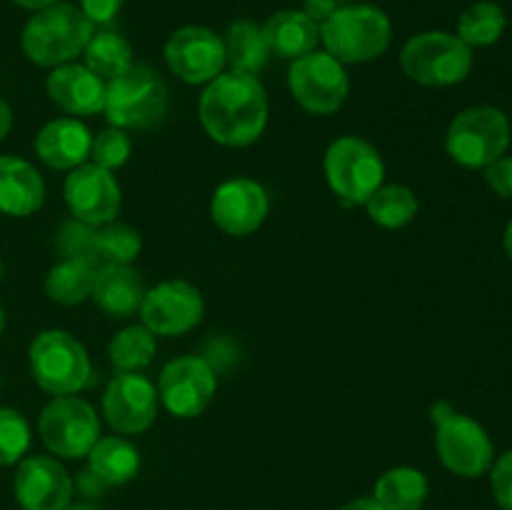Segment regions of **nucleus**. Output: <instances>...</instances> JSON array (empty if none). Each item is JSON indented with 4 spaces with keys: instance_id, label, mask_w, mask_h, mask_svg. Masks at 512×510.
I'll list each match as a JSON object with an SVG mask.
<instances>
[{
    "instance_id": "1",
    "label": "nucleus",
    "mask_w": 512,
    "mask_h": 510,
    "mask_svg": "<svg viewBox=\"0 0 512 510\" xmlns=\"http://www.w3.org/2000/svg\"><path fill=\"white\" fill-rule=\"evenodd\" d=\"M200 123L205 133L228 148H245L268 125V95L258 75L230 70L210 80L200 95Z\"/></svg>"
},
{
    "instance_id": "2",
    "label": "nucleus",
    "mask_w": 512,
    "mask_h": 510,
    "mask_svg": "<svg viewBox=\"0 0 512 510\" xmlns=\"http://www.w3.org/2000/svg\"><path fill=\"white\" fill-rule=\"evenodd\" d=\"M93 23L73 3H55L38 10L23 28V53L40 68H58L83 55L93 38Z\"/></svg>"
},
{
    "instance_id": "3",
    "label": "nucleus",
    "mask_w": 512,
    "mask_h": 510,
    "mask_svg": "<svg viewBox=\"0 0 512 510\" xmlns=\"http://www.w3.org/2000/svg\"><path fill=\"white\" fill-rule=\"evenodd\" d=\"M390 38V18L375 5H345L320 25L325 53L343 65H360L380 58L388 50Z\"/></svg>"
},
{
    "instance_id": "4",
    "label": "nucleus",
    "mask_w": 512,
    "mask_h": 510,
    "mask_svg": "<svg viewBox=\"0 0 512 510\" xmlns=\"http://www.w3.org/2000/svg\"><path fill=\"white\" fill-rule=\"evenodd\" d=\"M103 110L113 128H150L168 113V90L158 73L133 63L123 75L105 83Z\"/></svg>"
},
{
    "instance_id": "5",
    "label": "nucleus",
    "mask_w": 512,
    "mask_h": 510,
    "mask_svg": "<svg viewBox=\"0 0 512 510\" xmlns=\"http://www.w3.org/2000/svg\"><path fill=\"white\" fill-rule=\"evenodd\" d=\"M400 65L415 83L428 88H448L468 78L473 68V48H468L458 35L428 30L403 45Z\"/></svg>"
},
{
    "instance_id": "6",
    "label": "nucleus",
    "mask_w": 512,
    "mask_h": 510,
    "mask_svg": "<svg viewBox=\"0 0 512 510\" xmlns=\"http://www.w3.org/2000/svg\"><path fill=\"white\" fill-rule=\"evenodd\" d=\"M510 145V120L493 105H475L455 115L445 135V148L465 168H488Z\"/></svg>"
},
{
    "instance_id": "7",
    "label": "nucleus",
    "mask_w": 512,
    "mask_h": 510,
    "mask_svg": "<svg viewBox=\"0 0 512 510\" xmlns=\"http://www.w3.org/2000/svg\"><path fill=\"white\" fill-rule=\"evenodd\" d=\"M30 373L50 395H75L90 383V358L65 330H43L30 343Z\"/></svg>"
},
{
    "instance_id": "8",
    "label": "nucleus",
    "mask_w": 512,
    "mask_h": 510,
    "mask_svg": "<svg viewBox=\"0 0 512 510\" xmlns=\"http://www.w3.org/2000/svg\"><path fill=\"white\" fill-rule=\"evenodd\" d=\"M385 165L375 145L368 140L345 135L330 143L325 153V178L333 193L350 205H365V200L383 185Z\"/></svg>"
},
{
    "instance_id": "9",
    "label": "nucleus",
    "mask_w": 512,
    "mask_h": 510,
    "mask_svg": "<svg viewBox=\"0 0 512 510\" xmlns=\"http://www.w3.org/2000/svg\"><path fill=\"white\" fill-rule=\"evenodd\" d=\"M433 420L438 425L435 448L445 468L463 478H478L488 473L493 465V443L473 418L455 413L450 405L440 403L433 408Z\"/></svg>"
},
{
    "instance_id": "10",
    "label": "nucleus",
    "mask_w": 512,
    "mask_h": 510,
    "mask_svg": "<svg viewBox=\"0 0 512 510\" xmlns=\"http://www.w3.org/2000/svg\"><path fill=\"white\" fill-rule=\"evenodd\" d=\"M40 438L60 458H85L100 438V420L93 405L75 395H55L38 420Z\"/></svg>"
},
{
    "instance_id": "11",
    "label": "nucleus",
    "mask_w": 512,
    "mask_h": 510,
    "mask_svg": "<svg viewBox=\"0 0 512 510\" xmlns=\"http://www.w3.org/2000/svg\"><path fill=\"white\" fill-rule=\"evenodd\" d=\"M290 93L308 113L330 115L345 103L350 90L348 73L343 63L325 50H313L303 58L293 60L288 73Z\"/></svg>"
},
{
    "instance_id": "12",
    "label": "nucleus",
    "mask_w": 512,
    "mask_h": 510,
    "mask_svg": "<svg viewBox=\"0 0 512 510\" xmlns=\"http://www.w3.org/2000/svg\"><path fill=\"white\" fill-rule=\"evenodd\" d=\"M218 390L213 365L198 355L170 360L160 373L158 395L175 418H198Z\"/></svg>"
},
{
    "instance_id": "13",
    "label": "nucleus",
    "mask_w": 512,
    "mask_h": 510,
    "mask_svg": "<svg viewBox=\"0 0 512 510\" xmlns=\"http://www.w3.org/2000/svg\"><path fill=\"white\" fill-rule=\"evenodd\" d=\"M168 68L190 85H203L218 78L225 68V45L220 35L203 25H185L165 43Z\"/></svg>"
},
{
    "instance_id": "14",
    "label": "nucleus",
    "mask_w": 512,
    "mask_h": 510,
    "mask_svg": "<svg viewBox=\"0 0 512 510\" xmlns=\"http://www.w3.org/2000/svg\"><path fill=\"white\" fill-rule=\"evenodd\" d=\"M205 303L200 290L185 280H165L145 293L140 315L153 335H183L203 320Z\"/></svg>"
},
{
    "instance_id": "15",
    "label": "nucleus",
    "mask_w": 512,
    "mask_h": 510,
    "mask_svg": "<svg viewBox=\"0 0 512 510\" xmlns=\"http://www.w3.org/2000/svg\"><path fill=\"white\" fill-rule=\"evenodd\" d=\"M63 195L73 218L95 228L113 223L120 210L118 180L110 170L95 163H83L70 170Z\"/></svg>"
},
{
    "instance_id": "16",
    "label": "nucleus",
    "mask_w": 512,
    "mask_h": 510,
    "mask_svg": "<svg viewBox=\"0 0 512 510\" xmlns=\"http://www.w3.org/2000/svg\"><path fill=\"white\" fill-rule=\"evenodd\" d=\"M103 415L115 433H143L158 415V390L145 375L118 373L103 395Z\"/></svg>"
},
{
    "instance_id": "17",
    "label": "nucleus",
    "mask_w": 512,
    "mask_h": 510,
    "mask_svg": "<svg viewBox=\"0 0 512 510\" xmlns=\"http://www.w3.org/2000/svg\"><path fill=\"white\" fill-rule=\"evenodd\" d=\"M15 498L23 510H65L73 503V478L48 455L20 460L15 470Z\"/></svg>"
},
{
    "instance_id": "18",
    "label": "nucleus",
    "mask_w": 512,
    "mask_h": 510,
    "mask_svg": "<svg viewBox=\"0 0 512 510\" xmlns=\"http://www.w3.org/2000/svg\"><path fill=\"white\" fill-rule=\"evenodd\" d=\"M270 198L260 183L250 178H233L218 185L210 203L215 225L228 235H250L268 218Z\"/></svg>"
},
{
    "instance_id": "19",
    "label": "nucleus",
    "mask_w": 512,
    "mask_h": 510,
    "mask_svg": "<svg viewBox=\"0 0 512 510\" xmlns=\"http://www.w3.org/2000/svg\"><path fill=\"white\" fill-rule=\"evenodd\" d=\"M45 90L50 100L68 115H95L105 108V80L85 65L65 63L53 68Z\"/></svg>"
},
{
    "instance_id": "20",
    "label": "nucleus",
    "mask_w": 512,
    "mask_h": 510,
    "mask_svg": "<svg viewBox=\"0 0 512 510\" xmlns=\"http://www.w3.org/2000/svg\"><path fill=\"white\" fill-rule=\"evenodd\" d=\"M93 135L80 120L58 118L43 125L35 138V153L45 165L55 170H73L88 163Z\"/></svg>"
},
{
    "instance_id": "21",
    "label": "nucleus",
    "mask_w": 512,
    "mask_h": 510,
    "mask_svg": "<svg viewBox=\"0 0 512 510\" xmlns=\"http://www.w3.org/2000/svg\"><path fill=\"white\" fill-rule=\"evenodd\" d=\"M45 203V183L23 158L0 155V213L28 218Z\"/></svg>"
},
{
    "instance_id": "22",
    "label": "nucleus",
    "mask_w": 512,
    "mask_h": 510,
    "mask_svg": "<svg viewBox=\"0 0 512 510\" xmlns=\"http://www.w3.org/2000/svg\"><path fill=\"white\" fill-rule=\"evenodd\" d=\"M263 38L270 55L298 60L313 53L320 40V25L305 15V10H278L263 25Z\"/></svg>"
},
{
    "instance_id": "23",
    "label": "nucleus",
    "mask_w": 512,
    "mask_h": 510,
    "mask_svg": "<svg viewBox=\"0 0 512 510\" xmlns=\"http://www.w3.org/2000/svg\"><path fill=\"white\" fill-rule=\"evenodd\" d=\"M145 293L148 290H145L143 278L130 265H100L90 298L98 303L103 313L113 318H130L140 310Z\"/></svg>"
},
{
    "instance_id": "24",
    "label": "nucleus",
    "mask_w": 512,
    "mask_h": 510,
    "mask_svg": "<svg viewBox=\"0 0 512 510\" xmlns=\"http://www.w3.org/2000/svg\"><path fill=\"white\" fill-rule=\"evenodd\" d=\"M85 458H88V470L103 485L130 483L140 470L138 448L120 435L98 438V443L90 448Z\"/></svg>"
},
{
    "instance_id": "25",
    "label": "nucleus",
    "mask_w": 512,
    "mask_h": 510,
    "mask_svg": "<svg viewBox=\"0 0 512 510\" xmlns=\"http://www.w3.org/2000/svg\"><path fill=\"white\" fill-rule=\"evenodd\" d=\"M98 265L83 258H63L45 278V293L58 305H78L93 295Z\"/></svg>"
},
{
    "instance_id": "26",
    "label": "nucleus",
    "mask_w": 512,
    "mask_h": 510,
    "mask_svg": "<svg viewBox=\"0 0 512 510\" xmlns=\"http://www.w3.org/2000/svg\"><path fill=\"white\" fill-rule=\"evenodd\" d=\"M375 500L385 510H420L428 500V478L418 468H393L375 483Z\"/></svg>"
},
{
    "instance_id": "27",
    "label": "nucleus",
    "mask_w": 512,
    "mask_h": 510,
    "mask_svg": "<svg viewBox=\"0 0 512 510\" xmlns=\"http://www.w3.org/2000/svg\"><path fill=\"white\" fill-rule=\"evenodd\" d=\"M223 45L225 60L233 65V70H243V73L250 75H258L270 58L263 30H260V25L250 23V20H238V23L230 25Z\"/></svg>"
},
{
    "instance_id": "28",
    "label": "nucleus",
    "mask_w": 512,
    "mask_h": 510,
    "mask_svg": "<svg viewBox=\"0 0 512 510\" xmlns=\"http://www.w3.org/2000/svg\"><path fill=\"white\" fill-rule=\"evenodd\" d=\"M83 58L85 68L93 70L98 78L113 80L133 65V48L123 35L113 30H100V33H93L90 43L85 45Z\"/></svg>"
},
{
    "instance_id": "29",
    "label": "nucleus",
    "mask_w": 512,
    "mask_h": 510,
    "mask_svg": "<svg viewBox=\"0 0 512 510\" xmlns=\"http://www.w3.org/2000/svg\"><path fill=\"white\" fill-rule=\"evenodd\" d=\"M508 25V15L493 0H480L473 3L458 20V38L468 48H488L498 43Z\"/></svg>"
},
{
    "instance_id": "30",
    "label": "nucleus",
    "mask_w": 512,
    "mask_h": 510,
    "mask_svg": "<svg viewBox=\"0 0 512 510\" xmlns=\"http://www.w3.org/2000/svg\"><path fill=\"white\" fill-rule=\"evenodd\" d=\"M365 208L373 223L383 228H403L418 213V198L405 185H380L368 200Z\"/></svg>"
},
{
    "instance_id": "31",
    "label": "nucleus",
    "mask_w": 512,
    "mask_h": 510,
    "mask_svg": "<svg viewBox=\"0 0 512 510\" xmlns=\"http://www.w3.org/2000/svg\"><path fill=\"white\" fill-rule=\"evenodd\" d=\"M108 355L120 373H138L153 360L155 335L145 325H130L110 340Z\"/></svg>"
},
{
    "instance_id": "32",
    "label": "nucleus",
    "mask_w": 512,
    "mask_h": 510,
    "mask_svg": "<svg viewBox=\"0 0 512 510\" xmlns=\"http://www.w3.org/2000/svg\"><path fill=\"white\" fill-rule=\"evenodd\" d=\"M143 238L133 225L108 223L95 233V265H130L140 255Z\"/></svg>"
},
{
    "instance_id": "33",
    "label": "nucleus",
    "mask_w": 512,
    "mask_h": 510,
    "mask_svg": "<svg viewBox=\"0 0 512 510\" xmlns=\"http://www.w3.org/2000/svg\"><path fill=\"white\" fill-rule=\"evenodd\" d=\"M30 445L28 420L13 408H0V468L20 463Z\"/></svg>"
},
{
    "instance_id": "34",
    "label": "nucleus",
    "mask_w": 512,
    "mask_h": 510,
    "mask_svg": "<svg viewBox=\"0 0 512 510\" xmlns=\"http://www.w3.org/2000/svg\"><path fill=\"white\" fill-rule=\"evenodd\" d=\"M95 233H98L95 225L83 223L78 218H70L58 228L55 245H58V250L65 258H83L95 263Z\"/></svg>"
},
{
    "instance_id": "35",
    "label": "nucleus",
    "mask_w": 512,
    "mask_h": 510,
    "mask_svg": "<svg viewBox=\"0 0 512 510\" xmlns=\"http://www.w3.org/2000/svg\"><path fill=\"white\" fill-rule=\"evenodd\" d=\"M130 150H133V143H130V138L125 135V130L108 128L93 138V145H90V158H93L95 165H100V168L113 173L115 168L128 163Z\"/></svg>"
},
{
    "instance_id": "36",
    "label": "nucleus",
    "mask_w": 512,
    "mask_h": 510,
    "mask_svg": "<svg viewBox=\"0 0 512 510\" xmlns=\"http://www.w3.org/2000/svg\"><path fill=\"white\" fill-rule=\"evenodd\" d=\"M490 485L493 495L503 510H512V450L500 455L498 463L490 465Z\"/></svg>"
},
{
    "instance_id": "37",
    "label": "nucleus",
    "mask_w": 512,
    "mask_h": 510,
    "mask_svg": "<svg viewBox=\"0 0 512 510\" xmlns=\"http://www.w3.org/2000/svg\"><path fill=\"white\" fill-rule=\"evenodd\" d=\"M78 8L93 25H108L120 13L125 0H78Z\"/></svg>"
},
{
    "instance_id": "38",
    "label": "nucleus",
    "mask_w": 512,
    "mask_h": 510,
    "mask_svg": "<svg viewBox=\"0 0 512 510\" xmlns=\"http://www.w3.org/2000/svg\"><path fill=\"white\" fill-rule=\"evenodd\" d=\"M485 180L500 198H512V158H498L485 168Z\"/></svg>"
},
{
    "instance_id": "39",
    "label": "nucleus",
    "mask_w": 512,
    "mask_h": 510,
    "mask_svg": "<svg viewBox=\"0 0 512 510\" xmlns=\"http://www.w3.org/2000/svg\"><path fill=\"white\" fill-rule=\"evenodd\" d=\"M335 10H338V3H335V0H305V15H308L310 20H315L318 25H323Z\"/></svg>"
},
{
    "instance_id": "40",
    "label": "nucleus",
    "mask_w": 512,
    "mask_h": 510,
    "mask_svg": "<svg viewBox=\"0 0 512 510\" xmlns=\"http://www.w3.org/2000/svg\"><path fill=\"white\" fill-rule=\"evenodd\" d=\"M103 488H105V485L100 483V480L95 478V475L90 473V470H88V473H80V490H83V493L88 495V498L98 495Z\"/></svg>"
},
{
    "instance_id": "41",
    "label": "nucleus",
    "mask_w": 512,
    "mask_h": 510,
    "mask_svg": "<svg viewBox=\"0 0 512 510\" xmlns=\"http://www.w3.org/2000/svg\"><path fill=\"white\" fill-rule=\"evenodd\" d=\"M10 128H13V110H10V105L0 98V140H5Z\"/></svg>"
},
{
    "instance_id": "42",
    "label": "nucleus",
    "mask_w": 512,
    "mask_h": 510,
    "mask_svg": "<svg viewBox=\"0 0 512 510\" xmlns=\"http://www.w3.org/2000/svg\"><path fill=\"white\" fill-rule=\"evenodd\" d=\"M340 510H385V508L375 498H355L350 500V503H345Z\"/></svg>"
},
{
    "instance_id": "43",
    "label": "nucleus",
    "mask_w": 512,
    "mask_h": 510,
    "mask_svg": "<svg viewBox=\"0 0 512 510\" xmlns=\"http://www.w3.org/2000/svg\"><path fill=\"white\" fill-rule=\"evenodd\" d=\"M13 3H15V5H20V8L33 10V13H38V10L50 8V5L60 3V0H13Z\"/></svg>"
},
{
    "instance_id": "44",
    "label": "nucleus",
    "mask_w": 512,
    "mask_h": 510,
    "mask_svg": "<svg viewBox=\"0 0 512 510\" xmlns=\"http://www.w3.org/2000/svg\"><path fill=\"white\" fill-rule=\"evenodd\" d=\"M65 510H105V508H100V505L95 503H70Z\"/></svg>"
},
{
    "instance_id": "45",
    "label": "nucleus",
    "mask_w": 512,
    "mask_h": 510,
    "mask_svg": "<svg viewBox=\"0 0 512 510\" xmlns=\"http://www.w3.org/2000/svg\"><path fill=\"white\" fill-rule=\"evenodd\" d=\"M505 250H508V255L512 258V220H510L508 230H505Z\"/></svg>"
},
{
    "instance_id": "46",
    "label": "nucleus",
    "mask_w": 512,
    "mask_h": 510,
    "mask_svg": "<svg viewBox=\"0 0 512 510\" xmlns=\"http://www.w3.org/2000/svg\"><path fill=\"white\" fill-rule=\"evenodd\" d=\"M3 328H5V313L3 308H0V335H3Z\"/></svg>"
},
{
    "instance_id": "47",
    "label": "nucleus",
    "mask_w": 512,
    "mask_h": 510,
    "mask_svg": "<svg viewBox=\"0 0 512 510\" xmlns=\"http://www.w3.org/2000/svg\"><path fill=\"white\" fill-rule=\"evenodd\" d=\"M0 278H3V260H0Z\"/></svg>"
},
{
    "instance_id": "48",
    "label": "nucleus",
    "mask_w": 512,
    "mask_h": 510,
    "mask_svg": "<svg viewBox=\"0 0 512 510\" xmlns=\"http://www.w3.org/2000/svg\"><path fill=\"white\" fill-rule=\"evenodd\" d=\"M0 388H3V383H0Z\"/></svg>"
}]
</instances>
